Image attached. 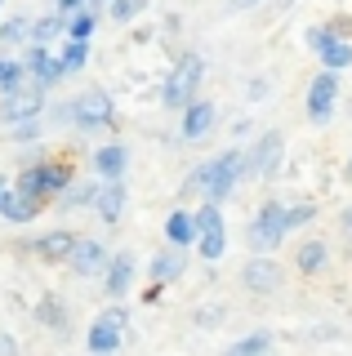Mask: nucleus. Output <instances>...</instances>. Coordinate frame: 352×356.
Here are the masks:
<instances>
[{"mask_svg":"<svg viewBox=\"0 0 352 356\" xmlns=\"http://www.w3.org/2000/svg\"><path fill=\"white\" fill-rule=\"evenodd\" d=\"M344 232H352V205L344 209Z\"/></svg>","mask_w":352,"mask_h":356,"instance_id":"40","label":"nucleus"},{"mask_svg":"<svg viewBox=\"0 0 352 356\" xmlns=\"http://www.w3.org/2000/svg\"><path fill=\"white\" fill-rule=\"evenodd\" d=\"M72 245H76V232H63V227H54V232H45V236L27 241V250L36 254V259H45V263H67Z\"/></svg>","mask_w":352,"mask_h":356,"instance_id":"21","label":"nucleus"},{"mask_svg":"<svg viewBox=\"0 0 352 356\" xmlns=\"http://www.w3.org/2000/svg\"><path fill=\"white\" fill-rule=\"evenodd\" d=\"M36 321H40L45 330H67V307H63L54 294H45V298L36 303Z\"/></svg>","mask_w":352,"mask_h":356,"instance_id":"27","label":"nucleus"},{"mask_svg":"<svg viewBox=\"0 0 352 356\" xmlns=\"http://www.w3.org/2000/svg\"><path fill=\"white\" fill-rule=\"evenodd\" d=\"M307 49L321 58L326 72H348L352 67V40L339 36L335 27H312L307 31Z\"/></svg>","mask_w":352,"mask_h":356,"instance_id":"9","label":"nucleus"},{"mask_svg":"<svg viewBox=\"0 0 352 356\" xmlns=\"http://www.w3.org/2000/svg\"><path fill=\"white\" fill-rule=\"evenodd\" d=\"M192 218H196V250H201V259H205V263H218V259L227 254V222H223V209L205 200L201 209H192Z\"/></svg>","mask_w":352,"mask_h":356,"instance_id":"7","label":"nucleus"},{"mask_svg":"<svg viewBox=\"0 0 352 356\" xmlns=\"http://www.w3.org/2000/svg\"><path fill=\"white\" fill-rule=\"evenodd\" d=\"M9 187H14V178H5V174H0V200H5V192H9Z\"/></svg>","mask_w":352,"mask_h":356,"instance_id":"39","label":"nucleus"},{"mask_svg":"<svg viewBox=\"0 0 352 356\" xmlns=\"http://www.w3.org/2000/svg\"><path fill=\"white\" fill-rule=\"evenodd\" d=\"M259 0H227V9H255Z\"/></svg>","mask_w":352,"mask_h":356,"instance_id":"38","label":"nucleus"},{"mask_svg":"<svg viewBox=\"0 0 352 356\" xmlns=\"http://www.w3.org/2000/svg\"><path fill=\"white\" fill-rule=\"evenodd\" d=\"M125 339H129V312L107 307V312H98V321L90 325V334H85V348L94 356H116L125 348Z\"/></svg>","mask_w":352,"mask_h":356,"instance_id":"6","label":"nucleus"},{"mask_svg":"<svg viewBox=\"0 0 352 356\" xmlns=\"http://www.w3.org/2000/svg\"><path fill=\"white\" fill-rule=\"evenodd\" d=\"M72 178H76L72 165H63V161H36V165H27V170L14 178V187H18V192H27V196H36L40 205H49V200H58L63 192H67Z\"/></svg>","mask_w":352,"mask_h":356,"instance_id":"4","label":"nucleus"},{"mask_svg":"<svg viewBox=\"0 0 352 356\" xmlns=\"http://www.w3.org/2000/svg\"><path fill=\"white\" fill-rule=\"evenodd\" d=\"M40 200L36 196H27V192H18V187H9L5 200H0V218L5 222H14V227H27V222H36L40 218Z\"/></svg>","mask_w":352,"mask_h":356,"instance_id":"20","label":"nucleus"},{"mask_svg":"<svg viewBox=\"0 0 352 356\" xmlns=\"http://www.w3.org/2000/svg\"><path fill=\"white\" fill-rule=\"evenodd\" d=\"M40 120H45V116H36V120H18V125H9V138H14V143H36V138H40V129H45Z\"/></svg>","mask_w":352,"mask_h":356,"instance_id":"34","label":"nucleus"},{"mask_svg":"<svg viewBox=\"0 0 352 356\" xmlns=\"http://www.w3.org/2000/svg\"><path fill=\"white\" fill-rule=\"evenodd\" d=\"M241 285H246L250 294L268 298V294H277V289L285 285V272H281V263L272 259V254H255V259L241 267Z\"/></svg>","mask_w":352,"mask_h":356,"instance_id":"11","label":"nucleus"},{"mask_svg":"<svg viewBox=\"0 0 352 356\" xmlns=\"http://www.w3.org/2000/svg\"><path fill=\"white\" fill-rule=\"evenodd\" d=\"M165 241L179 245V250H192V245H196V218H192V209H170V218H165Z\"/></svg>","mask_w":352,"mask_h":356,"instance_id":"22","label":"nucleus"},{"mask_svg":"<svg viewBox=\"0 0 352 356\" xmlns=\"http://www.w3.org/2000/svg\"><path fill=\"white\" fill-rule=\"evenodd\" d=\"M134 272H138L134 254H129V250H112V263H107V272H103V276H98V281H103V294L120 303V298L134 289Z\"/></svg>","mask_w":352,"mask_h":356,"instance_id":"15","label":"nucleus"},{"mask_svg":"<svg viewBox=\"0 0 352 356\" xmlns=\"http://www.w3.org/2000/svg\"><path fill=\"white\" fill-rule=\"evenodd\" d=\"M94 187H98V178H90V183H76V178H72V183H67V192L58 196V205H63V209L90 205V200H94Z\"/></svg>","mask_w":352,"mask_h":356,"instance_id":"31","label":"nucleus"},{"mask_svg":"<svg viewBox=\"0 0 352 356\" xmlns=\"http://www.w3.org/2000/svg\"><path fill=\"white\" fill-rule=\"evenodd\" d=\"M250 250L255 254H272V250H281V241L290 236V222H285V205L281 200H263L259 205V214L250 218Z\"/></svg>","mask_w":352,"mask_h":356,"instance_id":"5","label":"nucleus"},{"mask_svg":"<svg viewBox=\"0 0 352 356\" xmlns=\"http://www.w3.org/2000/svg\"><path fill=\"white\" fill-rule=\"evenodd\" d=\"M27 31H31L27 14H9L5 22H0V44H27Z\"/></svg>","mask_w":352,"mask_h":356,"instance_id":"30","label":"nucleus"},{"mask_svg":"<svg viewBox=\"0 0 352 356\" xmlns=\"http://www.w3.org/2000/svg\"><path fill=\"white\" fill-rule=\"evenodd\" d=\"M54 125H67V129H81V134H98V129H112L116 125V103L107 89H81V94L72 98V103H58L49 111Z\"/></svg>","mask_w":352,"mask_h":356,"instance_id":"2","label":"nucleus"},{"mask_svg":"<svg viewBox=\"0 0 352 356\" xmlns=\"http://www.w3.org/2000/svg\"><path fill=\"white\" fill-rule=\"evenodd\" d=\"M0 356H18V343L9 334H0Z\"/></svg>","mask_w":352,"mask_h":356,"instance_id":"37","label":"nucleus"},{"mask_svg":"<svg viewBox=\"0 0 352 356\" xmlns=\"http://www.w3.org/2000/svg\"><path fill=\"white\" fill-rule=\"evenodd\" d=\"M81 9H90V0H58V9H54V14L67 22L72 14H81Z\"/></svg>","mask_w":352,"mask_h":356,"instance_id":"36","label":"nucleus"},{"mask_svg":"<svg viewBox=\"0 0 352 356\" xmlns=\"http://www.w3.org/2000/svg\"><path fill=\"white\" fill-rule=\"evenodd\" d=\"M241 183H246V152H241V147H227V152L210 156V161L196 165L192 178H188V187H192V192H201L210 205H223Z\"/></svg>","mask_w":352,"mask_h":356,"instance_id":"1","label":"nucleus"},{"mask_svg":"<svg viewBox=\"0 0 352 356\" xmlns=\"http://www.w3.org/2000/svg\"><path fill=\"white\" fill-rule=\"evenodd\" d=\"M23 63H27V81L40 85V89H54L63 76H67V72H63V63H58V54L45 49V44H27V58Z\"/></svg>","mask_w":352,"mask_h":356,"instance_id":"16","label":"nucleus"},{"mask_svg":"<svg viewBox=\"0 0 352 356\" xmlns=\"http://www.w3.org/2000/svg\"><path fill=\"white\" fill-rule=\"evenodd\" d=\"M98 5H112V0H90V9H98Z\"/></svg>","mask_w":352,"mask_h":356,"instance_id":"42","label":"nucleus"},{"mask_svg":"<svg viewBox=\"0 0 352 356\" xmlns=\"http://www.w3.org/2000/svg\"><path fill=\"white\" fill-rule=\"evenodd\" d=\"M281 161H285V138L281 134H259V143L246 147V178L268 183V178H277Z\"/></svg>","mask_w":352,"mask_h":356,"instance_id":"8","label":"nucleus"},{"mask_svg":"<svg viewBox=\"0 0 352 356\" xmlns=\"http://www.w3.org/2000/svg\"><path fill=\"white\" fill-rule=\"evenodd\" d=\"M335 107H339V72H317L312 76V85H307V120L312 125H326L330 116H335Z\"/></svg>","mask_w":352,"mask_h":356,"instance_id":"10","label":"nucleus"},{"mask_svg":"<svg viewBox=\"0 0 352 356\" xmlns=\"http://www.w3.org/2000/svg\"><path fill=\"white\" fill-rule=\"evenodd\" d=\"M94 174L103 178V183H125V174H129V147L120 138L112 143H98L94 147Z\"/></svg>","mask_w":352,"mask_h":356,"instance_id":"17","label":"nucleus"},{"mask_svg":"<svg viewBox=\"0 0 352 356\" xmlns=\"http://www.w3.org/2000/svg\"><path fill=\"white\" fill-rule=\"evenodd\" d=\"M90 209H94V214L107 222V227H116L120 214H125V183H103V178H98Z\"/></svg>","mask_w":352,"mask_h":356,"instance_id":"19","label":"nucleus"},{"mask_svg":"<svg viewBox=\"0 0 352 356\" xmlns=\"http://www.w3.org/2000/svg\"><path fill=\"white\" fill-rule=\"evenodd\" d=\"M5 98V107H0V120L5 125H18V120H36V116H45V89L40 85H23V89H14V94H0Z\"/></svg>","mask_w":352,"mask_h":356,"instance_id":"12","label":"nucleus"},{"mask_svg":"<svg viewBox=\"0 0 352 356\" xmlns=\"http://www.w3.org/2000/svg\"><path fill=\"white\" fill-rule=\"evenodd\" d=\"M94 31H98V9H81V14L63 22V40H76V44H90Z\"/></svg>","mask_w":352,"mask_h":356,"instance_id":"24","label":"nucleus"},{"mask_svg":"<svg viewBox=\"0 0 352 356\" xmlns=\"http://www.w3.org/2000/svg\"><path fill=\"white\" fill-rule=\"evenodd\" d=\"M58 63H63V72L76 76V72H85L90 67V44H76V40H63V49H58Z\"/></svg>","mask_w":352,"mask_h":356,"instance_id":"28","label":"nucleus"},{"mask_svg":"<svg viewBox=\"0 0 352 356\" xmlns=\"http://www.w3.org/2000/svg\"><path fill=\"white\" fill-rule=\"evenodd\" d=\"M63 40V18L58 14H45V18H31V31H27V44H58Z\"/></svg>","mask_w":352,"mask_h":356,"instance_id":"25","label":"nucleus"},{"mask_svg":"<svg viewBox=\"0 0 352 356\" xmlns=\"http://www.w3.org/2000/svg\"><path fill=\"white\" fill-rule=\"evenodd\" d=\"M344 174H348V183H352V156H348V165H344Z\"/></svg>","mask_w":352,"mask_h":356,"instance_id":"41","label":"nucleus"},{"mask_svg":"<svg viewBox=\"0 0 352 356\" xmlns=\"http://www.w3.org/2000/svg\"><path fill=\"white\" fill-rule=\"evenodd\" d=\"M294 263H299V272H303V276L326 272V263H330V245H326V241H303L299 250H294Z\"/></svg>","mask_w":352,"mask_h":356,"instance_id":"23","label":"nucleus"},{"mask_svg":"<svg viewBox=\"0 0 352 356\" xmlns=\"http://www.w3.org/2000/svg\"><path fill=\"white\" fill-rule=\"evenodd\" d=\"M218 316H223V307H196V312H192V321H196L201 330H205V325H218Z\"/></svg>","mask_w":352,"mask_h":356,"instance_id":"35","label":"nucleus"},{"mask_svg":"<svg viewBox=\"0 0 352 356\" xmlns=\"http://www.w3.org/2000/svg\"><path fill=\"white\" fill-rule=\"evenodd\" d=\"M214 125H218V107L210 98H192V103L179 111V134L188 143H205L214 134Z\"/></svg>","mask_w":352,"mask_h":356,"instance_id":"14","label":"nucleus"},{"mask_svg":"<svg viewBox=\"0 0 352 356\" xmlns=\"http://www.w3.org/2000/svg\"><path fill=\"white\" fill-rule=\"evenodd\" d=\"M183 272H188V250L170 245V250H161L157 259H152V285H147V289H157V294H161V289L174 285Z\"/></svg>","mask_w":352,"mask_h":356,"instance_id":"18","label":"nucleus"},{"mask_svg":"<svg viewBox=\"0 0 352 356\" xmlns=\"http://www.w3.org/2000/svg\"><path fill=\"white\" fill-rule=\"evenodd\" d=\"M312 218H317V205H312V200H299V205H285V222H290V232H294V227H307Z\"/></svg>","mask_w":352,"mask_h":356,"instance_id":"33","label":"nucleus"},{"mask_svg":"<svg viewBox=\"0 0 352 356\" xmlns=\"http://www.w3.org/2000/svg\"><path fill=\"white\" fill-rule=\"evenodd\" d=\"M223 356H272V330H255L246 339H237Z\"/></svg>","mask_w":352,"mask_h":356,"instance_id":"26","label":"nucleus"},{"mask_svg":"<svg viewBox=\"0 0 352 356\" xmlns=\"http://www.w3.org/2000/svg\"><path fill=\"white\" fill-rule=\"evenodd\" d=\"M107 263H112V250H107L103 241H90V236H76L72 254H67V267L76 276H90V281H98V276L107 272Z\"/></svg>","mask_w":352,"mask_h":356,"instance_id":"13","label":"nucleus"},{"mask_svg":"<svg viewBox=\"0 0 352 356\" xmlns=\"http://www.w3.org/2000/svg\"><path fill=\"white\" fill-rule=\"evenodd\" d=\"M27 85V63L18 58H0V94H14Z\"/></svg>","mask_w":352,"mask_h":356,"instance_id":"29","label":"nucleus"},{"mask_svg":"<svg viewBox=\"0 0 352 356\" xmlns=\"http://www.w3.org/2000/svg\"><path fill=\"white\" fill-rule=\"evenodd\" d=\"M201 81H205V58L196 49H183L179 58H174L170 76H165V85H161V107L165 111H183L196 98Z\"/></svg>","mask_w":352,"mask_h":356,"instance_id":"3","label":"nucleus"},{"mask_svg":"<svg viewBox=\"0 0 352 356\" xmlns=\"http://www.w3.org/2000/svg\"><path fill=\"white\" fill-rule=\"evenodd\" d=\"M143 9H147V0H112L107 14H112V22H134Z\"/></svg>","mask_w":352,"mask_h":356,"instance_id":"32","label":"nucleus"}]
</instances>
